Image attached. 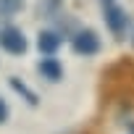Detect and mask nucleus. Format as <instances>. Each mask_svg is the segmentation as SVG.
I'll use <instances>...</instances> for the list:
<instances>
[{
    "instance_id": "obj_6",
    "label": "nucleus",
    "mask_w": 134,
    "mask_h": 134,
    "mask_svg": "<svg viewBox=\"0 0 134 134\" xmlns=\"http://www.w3.org/2000/svg\"><path fill=\"white\" fill-rule=\"evenodd\" d=\"M60 42H63V37L58 32H53V29H45V32L37 34V47H40L42 55H55L58 47H60Z\"/></svg>"
},
{
    "instance_id": "obj_7",
    "label": "nucleus",
    "mask_w": 134,
    "mask_h": 134,
    "mask_svg": "<svg viewBox=\"0 0 134 134\" xmlns=\"http://www.w3.org/2000/svg\"><path fill=\"white\" fill-rule=\"evenodd\" d=\"M8 87H11L21 100H26V105H32V108H37V105H40V95H37L34 90H29L19 76H8Z\"/></svg>"
},
{
    "instance_id": "obj_11",
    "label": "nucleus",
    "mask_w": 134,
    "mask_h": 134,
    "mask_svg": "<svg viewBox=\"0 0 134 134\" xmlns=\"http://www.w3.org/2000/svg\"><path fill=\"white\" fill-rule=\"evenodd\" d=\"M126 129H129V134H134V121H126Z\"/></svg>"
},
{
    "instance_id": "obj_9",
    "label": "nucleus",
    "mask_w": 134,
    "mask_h": 134,
    "mask_svg": "<svg viewBox=\"0 0 134 134\" xmlns=\"http://www.w3.org/2000/svg\"><path fill=\"white\" fill-rule=\"evenodd\" d=\"M21 8H24V0H0V16L3 19H11Z\"/></svg>"
},
{
    "instance_id": "obj_13",
    "label": "nucleus",
    "mask_w": 134,
    "mask_h": 134,
    "mask_svg": "<svg viewBox=\"0 0 134 134\" xmlns=\"http://www.w3.org/2000/svg\"><path fill=\"white\" fill-rule=\"evenodd\" d=\"M131 42H134V37H131Z\"/></svg>"
},
{
    "instance_id": "obj_3",
    "label": "nucleus",
    "mask_w": 134,
    "mask_h": 134,
    "mask_svg": "<svg viewBox=\"0 0 134 134\" xmlns=\"http://www.w3.org/2000/svg\"><path fill=\"white\" fill-rule=\"evenodd\" d=\"M0 47L11 55H24L29 50V42H26V37L19 26H5L0 32Z\"/></svg>"
},
{
    "instance_id": "obj_12",
    "label": "nucleus",
    "mask_w": 134,
    "mask_h": 134,
    "mask_svg": "<svg viewBox=\"0 0 134 134\" xmlns=\"http://www.w3.org/2000/svg\"><path fill=\"white\" fill-rule=\"evenodd\" d=\"M100 3H105V5H108V3H113V0H100Z\"/></svg>"
},
{
    "instance_id": "obj_4",
    "label": "nucleus",
    "mask_w": 134,
    "mask_h": 134,
    "mask_svg": "<svg viewBox=\"0 0 134 134\" xmlns=\"http://www.w3.org/2000/svg\"><path fill=\"white\" fill-rule=\"evenodd\" d=\"M129 24H131V16L124 11V8H118V5H113V3H108L105 5V26L121 40V34L129 29Z\"/></svg>"
},
{
    "instance_id": "obj_10",
    "label": "nucleus",
    "mask_w": 134,
    "mask_h": 134,
    "mask_svg": "<svg viewBox=\"0 0 134 134\" xmlns=\"http://www.w3.org/2000/svg\"><path fill=\"white\" fill-rule=\"evenodd\" d=\"M8 116H11V110H8V103L0 97V124H5L8 121Z\"/></svg>"
},
{
    "instance_id": "obj_8",
    "label": "nucleus",
    "mask_w": 134,
    "mask_h": 134,
    "mask_svg": "<svg viewBox=\"0 0 134 134\" xmlns=\"http://www.w3.org/2000/svg\"><path fill=\"white\" fill-rule=\"evenodd\" d=\"M63 0H37V16L40 19H55L60 16Z\"/></svg>"
},
{
    "instance_id": "obj_5",
    "label": "nucleus",
    "mask_w": 134,
    "mask_h": 134,
    "mask_svg": "<svg viewBox=\"0 0 134 134\" xmlns=\"http://www.w3.org/2000/svg\"><path fill=\"white\" fill-rule=\"evenodd\" d=\"M37 71H40V76L47 79V82H60V79H63V63H60L58 58H53V55H45V58L37 63Z\"/></svg>"
},
{
    "instance_id": "obj_2",
    "label": "nucleus",
    "mask_w": 134,
    "mask_h": 134,
    "mask_svg": "<svg viewBox=\"0 0 134 134\" xmlns=\"http://www.w3.org/2000/svg\"><path fill=\"white\" fill-rule=\"evenodd\" d=\"M71 50L76 55H84V58L97 55L100 53V37H97V32L95 29H76L71 34Z\"/></svg>"
},
{
    "instance_id": "obj_1",
    "label": "nucleus",
    "mask_w": 134,
    "mask_h": 134,
    "mask_svg": "<svg viewBox=\"0 0 134 134\" xmlns=\"http://www.w3.org/2000/svg\"><path fill=\"white\" fill-rule=\"evenodd\" d=\"M129 95H134V60L121 58L103 71V97L126 100Z\"/></svg>"
}]
</instances>
